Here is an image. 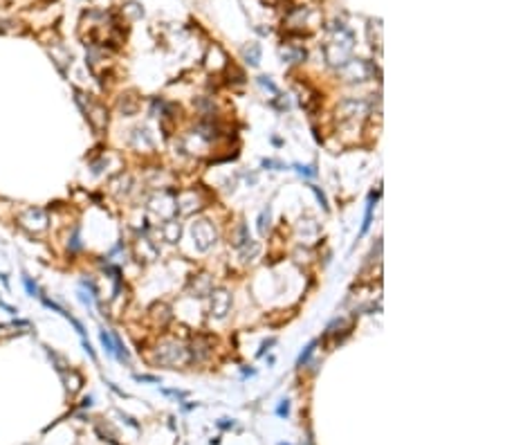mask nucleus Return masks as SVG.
<instances>
[{"label": "nucleus", "mask_w": 505, "mask_h": 445, "mask_svg": "<svg viewBox=\"0 0 505 445\" xmlns=\"http://www.w3.org/2000/svg\"><path fill=\"white\" fill-rule=\"evenodd\" d=\"M371 106H368L366 99H346L337 106V119L341 122H357V119H364L368 115Z\"/></svg>", "instance_id": "7ed1b4c3"}, {"label": "nucleus", "mask_w": 505, "mask_h": 445, "mask_svg": "<svg viewBox=\"0 0 505 445\" xmlns=\"http://www.w3.org/2000/svg\"><path fill=\"white\" fill-rule=\"evenodd\" d=\"M312 191H315V194H316V198H319V202H321V207H323V209H328V200H326V196L321 194V189H319V187H312Z\"/></svg>", "instance_id": "a878e982"}, {"label": "nucleus", "mask_w": 505, "mask_h": 445, "mask_svg": "<svg viewBox=\"0 0 505 445\" xmlns=\"http://www.w3.org/2000/svg\"><path fill=\"white\" fill-rule=\"evenodd\" d=\"M375 200H378V194H371V196H368L366 216H364V225H361V232H359V236H364V234L368 232V227H371V221H373V207H375Z\"/></svg>", "instance_id": "4468645a"}, {"label": "nucleus", "mask_w": 505, "mask_h": 445, "mask_svg": "<svg viewBox=\"0 0 505 445\" xmlns=\"http://www.w3.org/2000/svg\"><path fill=\"white\" fill-rule=\"evenodd\" d=\"M258 81H261V86H265V88H270V90H272L274 95H281V92H278V88H276V86H274V84H272V81H270V79H267V77H261V79H258Z\"/></svg>", "instance_id": "b1692460"}, {"label": "nucleus", "mask_w": 505, "mask_h": 445, "mask_svg": "<svg viewBox=\"0 0 505 445\" xmlns=\"http://www.w3.org/2000/svg\"><path fill=\"white\" fill-rule=\"evenodd\" d=\"M162 236H164L167 243H178L180 236H182V222H178L175 218H168L162 225Z\"/></svg>", "instance_id": "1a4fd4ad"}, {"label": "nucleus", "mask_w": 505, "mask_h": 445, "mask_svg": "<svg viewBox=\"0 0 505 445\" xmlns=\"http://www.w3.org/2000/svg\"><path fill=\"white\" fill-rule=\"evenodd\" d=\"M189 349V357H191V362L193 360H202V357L209 353V339H205V337H195L193 339V344L191 346H187Z\"/></svg>", "instance_id": "9d476101"}, {"label": "nucleus", "mask_w": 505, "mask_h": 445, "mask_svg": "<svg viewBox=\"0 0 505 445\" xmlns=\"http://www.w3.org/2000/svg\"><path fill=\"white\" fill-rule=\"evenodd\" d=\"M0 281H2V286H5V288H9V279H7L5 272H0Z\"/></svg>", "instance_id": "c85d7f7f"}, {"label": "nucleus", "mask_w": 505, "mask_h": 445, "mask_svg": "<svg viewBox=\"0 0 505 445\" xmlns=\"http://www.w3.org/2000/svg\"><path fill=\"white\" fill-rule=\"evenodd\" d=\"M18 222H21L22 229H27L32 234H39L47 227V214L41 207H27L25 212L18 216Z\"/></svg>", "instance_id": "20e7f679"}, {"label": "nucleus", "mask_w": 505, "mask_h": 445, "mask_svg": "<svg viewBox=\"0 0 505 445\" xmlns=\"http://www.w3.org/2000/svg\"><path fill=\"white\" fill-rule=\"evenodd\" d=\"M99 339H101V346L105 349V353H108V356H115V342H112L110 331L101 329V331H99Z\"/></svg>", "instance_id": "dca6fc26"}, {"label": "nucleus", "mask_w": 505, "mask_h": 445, "mask_svg": "<svg viewBox=\"0 0 505 445\" xmlns=\"http://www.w3.org/2000/svg\"><path fill=\"white\" fill-rule=\"evenodd\" d=\"M258 232H261L263 236L270 232V207H265L261 212V216H258Z\"/></svg>", "instance_id": "6ab92c4d"}, {"label": "nucleus", "mask_w": 505, "mask_h": 445, "mask_svg": "<svg viewBox=\"0 0 505 445\" xmlns=\"http://www.w3.org/2000/svg\"><path fill=\"white\" fill-rule=\"evenodd\" d=\"M81 286H84V288H88L92 297H99V288H97V284L92 281V279H81Z\"/></svg>", "instance_id": "412c9836"}, {"label": "nucleus", "mask_w": 505, "mask_h": 445, "mask_svg": "<svg viewBox=\"0 0 505 445\" xmlns=\"http://www.w3.org/2000/svg\"><path fill=\"white\" fill-rule=\"evenodd\" d=\"M155 360L160 362V364H164V367L175 369V367L189 364L191 357H189V349L184 344H180V342H164V344L157 346Z\"/></svg>", "instance_id": "f257e3e1"}, {"label": "nucleus", "mask_w": 505, "mask_h": 445, "mask_svg": "<svg viewBox=\"0 0 505 445\" xmlns=\"http://www.w3.org/2000/svg\"><path fill=\"white\" fill-rule=\"evenodd\" d=\"M0 308H2V311H7V312H9V315H16V312H18L16 308H14V306H9V304H5V301H2V299H0Z\"/></svg>", "instance_id": "bb28decb"}, {"label": "nucleus", "mask_w": 505, "mask_h": 445, "mask_svg": "<svg viewBox=\"0 0 505 445\" xmlns=\"http://www.w3.org/2000/svg\"><path fill=\"white\" fill-rule=\"evenodd\" d=\"M200 194L195 189H191V191H184L182 196H180L178 200H175V207H178V212L182 214V216H189V214H193L195 209H200Z\"/></svg>", "instance_id": "6e6552de"}, {"label": "nucleus", "mask_w": 505, "mask_h": 445, "mask_svg": "<svg viewBox=\"0 0 505 445\" xmlns=\"http://www.w3.org/2000/svg\"><path fill=\"white\" fill-rule=\"evenodd\" d=\"M295 169L301 173V176H305V178H315V176H316V169L315 167H301V164H296Z\"/></svg>", "instance_id": "4be33fe9"}, {"label": "nucleus", "mask_w": 505, "mask_h": 445, "mask_svg": "<svg viewBox=\"0 0 505 445\" xmlns=\"http://www.w3.org/2000/svg\"><path fill=\"white\" fill-rule=\"evenodd\" d=\"M341 74L346 81H366V79H371V67L364 61H348L344 63Z\"/></svg>", "instance_id": "0eeeda50"}, {"label": "nucleus", "mask_w": 505, "mask_h": 445, "mask_svg": "<svg viewBox=\"0 0 505 445\" xmlns=\"http://www.w3.org/2000/svg\"><path fill=\"white\" fill-rule=\"evenodd\" d=\"M70 247H72V250H81V241H79V229H74L72 241H70Z\"/></svg>", "instance_id": "393cba45"}, {"label": "nucleus", "mask_w": 505, "mask_h": 445, "mask_svg": "<svg viewBox=\"0 0 505 445\" xmlns=\"http://www.w3.org/2000/svg\"><path fill=\"white\" fill-rule=\"evenodd\" d=\"M148 209L153 214H157L160 218H164V221L173 218V216H175V212H178L175 200H171L168 196H155V198L148 202Z\"/></svg>", "instance_id": "423d86ee"}, {"label": "nucleus", "mask_w": 505, "mask_h": 445, "mask_svg": "<svg viewBox=\"0 0 505 445\" xmlns=\"http://www.w3.org/2000/svg\"><path fill=\"white\" fill-rule=\"evenodd\" d=\"M315 346H316V342H310V344L305 346V351L299 356V360H296V364H299V367H303L305 362L310 360V356H312V351H315Z\"/></svg>", "instance_id": "aec40b11"}, {"label": "nucleus", "mask_w": 505, "mask_h": 445, "mask_svg": "<svg viewBox=\"0 0 505 445\" xmlns=\"http://www.w3.org/2000/svg\"><path fill=\"white\" fill-rule=\"evenodd\" d=\"M288 409H290V405H288V400H283V405L278 407V416H285L288 414Z\"/></svg>", "instance_id": "cd10ccee"}, {"label": "nucleus", "mask_w": 505, "mask_h": 445, "mask_svg": "<svg viewBox=\"0 0 505 445\" xmlns=\"http://www.w3.org/2000/svg\"><path fill=\"white\" fill-rule=\"evenodd\" d=\"M191 236H193V245L198 252H209L218 241V232L207 218H198L191 222Z\"/></svg>", "instance_id": "f03ea898"}, {"label": "nucleus", "mask_w": 505, "mask_h": 445, "mask_svg": "<svg viewBox=\"0 0 505 445\" xmlns=\"http://www.w3.org/2000/svg\"><path fill=\"white\" fill-rule=\"evenodd\" d=\"M243 54H245V61L250 63V66H258V63H261V47H258V45H250Z\"/></svg>", "instance_id": "2eb2a0df"}, {"label": "nucleus", "mask_w": 505, "mask_h": 445, "mask_svg": "<svg viewBox=\"0 0 505 445\" xmlns=\"http://www.w3.org/2000/svg\"><path fill=\"white\" fill-rule=\"evenodd\" d=\"M209 297H211V315L216 319H225L229 308H231V295H229V290L211 288Z\"/></svg>", "instance_id": "39448f33"}, {"label": "nucleus", "mask_w": 505, "mask_h": 445, "mask_svg": "<svg viewBox=\"0 0 505 445\" xmlns=\"http://www.w3.org/2000/svg\"><path fill=\"white\" fill-rule=\"evenodd\" d=\"M258 254H261V243H256V241H250L245 247H240V259L243 261H254Z\"/></svg>", "instance_id": "f8f14e48"}, {"label": "nucleus", "mask_w": 505, "mask_h": 445, "mask_svg": "<svg viewBox=\"0 0 505 445\" xmlns=\"http://www.w3.org/2000/svg\"><path fill=\"white\" fill-rule=\"evenodd\" d=\"M193 292H195L193 297H205V295L211 292V281H209L207 274H200V277H198V284L193 281Z\"/></svg>", "instance_id": "ddd939ff"}, {"label": "nucleus", "mask_w": 505, "mask_h": 445, "mask_svg": "<svg viewBox=\"0 0 505 445\" xmlns=\"http://www.w3.org/2000/svg\"><path fill=\"white\" fill-rule=\"evenodd\" d=\"M250 241L252 239H250V229H247V225H245V222H238L236 229H233V234H231V245L236 247V250H240V247H245Z\"/></svg>", "instance_id": "9b49d317"}, {"label": "nucleus", "mask_w": 505, "mask_h": 445, "mask_svg": "<svg viewBox=\"0 0 505 445\" xmlns=\"http://www.w3.org/2000/svg\"><path fill=\"white\" fill-rule=\"evenodd\" d=\"M79 301L84 304V306H88V308H92V295H88L85 290H79Z\"/></svg>", "instance_id": "5701e85b"}, {"label": "nucleus", "mask_w": 505, "mask_h": 445, "mask_svg": "<svg viewBox=\"0 0 505 445\" xmlns=\"http://www.w3.org/2000/svg\"><path fill=\"white\" fill-rule=\"evenodd\" d=\"M39 299L43 301V306H45V308H50V311L59 312V315H63V317H65V315H67V311H65V308H63L61 304H56L54 299H50V297H47V295H41Z\"/></svg>", "instance_id": "a211bd4d"}, {"label": "nucleus", "mask_w": 505, "mask_h": 445, "mask_svg": "<svg viewBox=\"0 0 505 445\" xmlns=\"http://www.w3.org/2000/svg\"><path fill=\"white\" fill-rule=\"evenodd\" d=\"M22 286H25V290H27V295H32V297L43 295V290L36 286V281H32V277H29L27 272H22Z\"/></svg>", "instance_id": "f3484780"}]
</instances>
